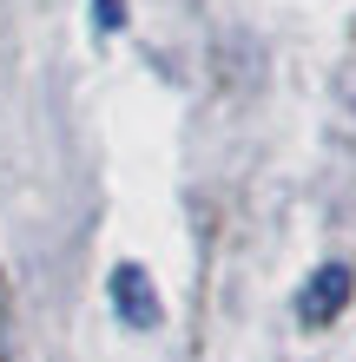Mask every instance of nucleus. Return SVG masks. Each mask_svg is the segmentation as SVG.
I'll return each instance as SVG.
<instances>
[{
    "label": "nucleus",
    "mask_w": 356,
    "mask_h": 362,
    "mask_svg": "<svg viewBox=\"0 0 356 362\" xmlns=\"http://www.w3.org/2000/svg\"><path fill=\"white\" fill-rule=\"evenodd\" d=\"M113 303H119V316H125L132 329H152V323H159V296H152V284H145L139 264H119V270H113Z\"/></svg>",
    "instance_id": "nucleus-1"
},
{
    "label": "nucleus",
    "mask_w": 356,
    "mask_h": 362,
    "mask_svg": "<svg viewBox=\"0 0 356 362\" xmlns=\"http://www.w3.org/2000/svg\"><path fill=\"white\" fill-rule=\"evenodd\" d=\"M343 296H350V270L330 264V270H317V284L304 290V316H310V323H323V316L343 310Z\"/></svg>",
    "instance_id": "nucleus-2"
},
{
    "label": "nucleus",
    "mask_w": 356,
    "mask_h": 362,
    "mask_svg": "<svg viewBox=\"0 0 356 362\" xmlns=\"http://www.w3.org/2000/svg\"><path fill=\"white\" fill-rule=\"evenodd\" d=\"M99 13H106V27H119V0H93Z\"/></svg>",
    "instance_id": "nucleus-3"
}]
</instances>
